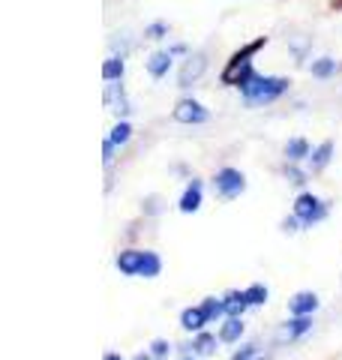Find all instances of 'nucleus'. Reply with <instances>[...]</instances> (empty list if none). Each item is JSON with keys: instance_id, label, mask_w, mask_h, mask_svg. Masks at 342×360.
Wrapping results in <instances>:
<instances>
[{"instance_id": "1", "label": "nucleus", "mask_w": 342, "mask_h": 360, "mask_svg": "<svg viewBox=\"0 0 342 360\" xmlns=\"http://www.w3.org/2000/svg\"><path fill=\"white\" fill-rule=\"evenodd\" d=\"M289 87H291V82L285 75H261V72H255L249 82H243L237 90H241V99H243L246 108H261V105L277 103L282 94H289Z\"/></svg>"}, {"instance_id": "2", "label": "nucleus", "mask_w": 342, "mask_h": 360, "mask_svg": "<svg viewBox=\"0 0 342 360\" xmlns=\"http://www.w3.org/2000/svg\"><path fill=\"white\" fill-rule=\"evenodd\" d=\"M265 45H267V39H265V37H258L255 42L243 45L241 51H234V54H232V60H228V66L222 70V84H234V87H241L243 82H249V78L255 75L253 58H255V51H258V49H265Z\"/></svg>"}, {"instance_id": "3", "label": "nucleus", "mask_w": 342, "mask_h": 360, "mask_svg": "<svg viewBox=\"0 0 342 360\" xmlns=\"http://www.w3.org/2000/svg\"><path fill=\"white\" fill-rule=\"evenodd\" d=\"M213 193L220 198H237L241 193H246V177L237 168H220L213 177Z\"/></svg>"}, {"instance_id": "4", "label": "nucleus", "mask_w": 342, "mask_h": 360, "mask_svg": "<svg viewBox=\"0 0 342 360\" xmlns=\"http://www.w3.org/2000/svg\"><path fill=\"white\" fill-rule=\"evenodd\" d=\"M294 217H298L306 229H312L315 222L327 219V205L318 195L303 193V195H298V201H294Z\"/></svg>"}, {"instance_id": "5", "label": "nucleus", "mask_w": 342, "mask_h": 360, "mask_svg": "<svg viewBox=\"0 0 342 360\" xmlns=\"http://www.w3.org/2000/svg\"><path fill=\"white\" fill-rule=\"evenodd\" d=\"M204 72H208V54H204V51L192 54V51H189L186 60L180 63V70H177V87H180V90H189Z\"/></svg>"}, {"instance_id": "6", "label": "nucleus", "mask_w": 342, "mask_h": 360, "mask_svg": "<svg viewBox=\"0 0 342 360\" xmlns=\"http://www.w3.org/2000/svg\"><path fill=\"white\" fill-rule=\"evenodd\" d=\"M175 120L177 123H186V127H201V123L210 120V111L204 108L198 99L186 96V99H180V103L175 105Z\"/></svg>"}, {"instance_id": "7", "label": "nucleus", "mask_w": 342, "mask_h": 360, "mask_svg": "<svg viewBox=\"0 0 342 360\" xmlns=\"http://www.w3.org/2000/svg\"><path fill=\"white\" fill-rule=\"evenodd\" d=\"M106 105L114 111V115H118V120H127V115H132V105H129L127 94H123L120 82H108V87H106Z\"/></svg>"}, {"instance_id": "8", "label": "nucleus", "mask_w": 342, "mask_h": 360, "mask_svg": "<svg viewBox=\"0 0 342 360\" xmlns=\"http://www.w3.org/2000/svg\"><path fill=\"white\" fill-rule=\"evenodd\" d=\"M171 66H175V54H171L168 49H159V51H153L151 58L144 60V70H147V75L151 78H165L168 72H171Z\"/></svg>"}, {"instance_id": "9", "label": "nucleus", "mask_w": 342, "mask_h": 360, "mask_svg": "<svg viewBox=\"0 0 342 360\" xmlns=\"http://www.w3.org/2000/svg\"><path fill=\"white\" fill-rule=\"evenodd\" d=\"M204 324H210V315L204 307H189L180 312V328L189 330V333H201L204 330Z\"/></svg>"}, {"instance_id": "10", "label": "nucleus", "mask_w": 342, "mask_h": 360, "mask_svg": "<svg viewBox=\"0 0 342 360\" xmlns=\"http://www.w3.org/2000/svg\"><path fill=\"white\" fill-rule=\"evenodd\" d=\"M310 330H312V315H291V321L282 324L279 336L282 340H289V342H294V340H300V336L310 333Z\"/></svg>"}, {"instance_id": "11", "label": "nucleus", "mask_w": 342, "mask_h": 360, "mask_svg": "<svg viewBox=\"0 0 342 360\" xmlns=\"http://www.w3.org/2000/svg\"><path fill=\"white\" fill-rule=\"evenodd\" d=\"M318 309V295L315 291H298L291 300H289V312L291 315H312Z\"/></svg>"}, {"instance_id": "12", "label": "nucleus", "mask_w": 342, "mask_h": 360, "mask_svg": "<svg viewBox=\"0 0 342 360\" xmlns=\"http://www.w3.org/2000/svg\"><path fill=\"white\" fill-rule=\"evenodd\" d=\"M201 189H204V184L192 177V180H189V186H186V193L180 195V205H177L180 213H196V210L201 207Z\"/></svg>"}, {"instance_id": "13", "label": "nucleus", "mask_w": 342, "mask_h": 360, "mask_svg": "<svg viewBox=\"0 0 342 360\" xmlns=\"http://www.w3.org/2000/svg\"><path fill=\"white\" fill-rule=\"evenodd\" d=\"M141 258H144V252L141 250H127V252H120L118 255V270L123 276H139V267H141Z\"/></svg>"}, {"instance_id": "14", "label": "nucleus", "mask_w": 342, "mask_h": 360, "mask_svg": "<svg viewBox=\"0 0 342 360\" xmlns=\"http://www.w3.org/2000/svg\"><path fill=\"white\" fill-rule=\"evenodd\" d=\"M123 75H127V58H118V54H111V58L102 63V82H123Z\"/></svg>"}, {"instance_id": "15", "label": "nucleus", "mask_w": 342, "mask_h": 360, "mask_svg": "<svg viewBox=\"0 0 342 360\" xmlns=\"http://www.w3.org/2000/svg\"><path fill=\"white\" fill-rule=\"evenodd\" d=\"M310 153H312V148H310L306 139H289L285 141V160L289 162H303V160H310Z\"/></svg>"}, {"instance_id": "16", "label": "nucleus", "mask_w": 342, "mask_h": 360, "mask_svg": "<svg viewBox=\"0 0 342 360\" xmlns=\"http://www.w3.org/2000/svg\"><path fill=\"white\" fill-rule=\"evenodd\" d=\"M330 160H334V141H322L310 153V168H312V172H324Z\"/></svg>"}, {"instance_id": "17", "label": "nucleus", "mask_w": 342, "mask_h": 360, "mask_svg": "<svg viewBox=\"0 0 342 360\" xmlns=\"http://www.w3.org/2000/svg\"><path fill=\"white\" fill-rule=\"evenodd\" d=\"M310 72H312V78H318V82H327V78H334L339 72V63L334 58H318L310 63Z\"/></svg>"}, {"instance_id": "18", "label": "nucleus", "mask_w": 342, "mask_h": 360, "mask_svg": "<svg viewBox=\"0 0 342 360\" xmlns=\"http://www.w3.org/2000/svg\"><path fill=\"white\" fill-rule=\"evenodd\" d=\"M249 307V300L243 291H228L225 295V312H228V319H241V315L246 312Z\"/></svg>"}, {"instance_id": "19", "label": "nucleus", "mask_w": 342, "mask_h": 360, "mask_svg": "<svg viewBox=\"0 0 342 360\" xmlns=\"http://www.w3.org/2000/svg\"><path fill=\"white\" fill-rule=\"evenodd\" d=\"M159 274H163V258H159L156 252H147V250H144L141 267H139V276H144V279H156Z\"/></svg>"}, {"instance_id": "20", "label": "nucleus", "mask_w": 342, "mask_h": 360, "mask_svg": "<svg viewBox=\"0 0 342 360\" xmlns=\"http://www.w3.org/2000/svg\"><path fill=\"white\" fill-rule=\"evenodd\" d=\"M243 336V321L241 319H228L220 330V342H241Z\"/></svg>"}, {"instance_id": "21", "label": "nucleus", "mask_w": 342, "mask_h": 360, "mask_svg": "<svg viewBox=\"0 0 342 360\" xmlns=\"http://www.w3.org/2000/svg\"><path fill=\"white\" fill-rule=\"evenodd\" d=\"M111 45V54H118V58H127L129 49H132V39H129V33L123 30V33H114V37L108 39Z\"/></svg>"}, {"instance_id": "22", "label": "nucleus", "mask_w": 342, "mask_h": 360, "mask_svg": "<svg viewBox=\"0 0 342 360\" xmlns=\"http://www.w3.org/2000/svg\"><path fill=\"white\" fill-rule=\"evenodd\" d=\"M192 352H198V354H213L216 352V336H210V333H196V340H192Z\"/></svg>"}, {"instance_id": "23", "label": "nucleus", "mask_w": 342, "mask_h": 360, "mask_svg": "<svg viewBox=\"0 0 342 360\" xmlns=\"http://www.w3.org/2000/svg\"><path fill=\"white\" fill-rule=\"evenodd\" d=\"M108 139H111L114 144H118V148H120V144H127V141L132 139V127H129V120H118V123H114Z\"/></svg>"}, {"instance_id": "24", "label": "nucleus", "mask_w": 342, "mask_h": 360, "mask_svg": "<svg viewBox=\"0 0 342 360\" xmlns=\"http://www.w3.org/2000/svg\"><path fill=\"white\" fill-rule=\"evenodd\" d=\"M243 295H246V300H249V307H265V303H267V295H270V291H267V285H261V283H255V285H249V288L243 291Z\"/></svg>"}, {"instance_id": "25", "label": "nucleus", "mask_w": 342, "mask_h": 360, "mask_svg": "<svg viewBox=\"0 0 342 360\" xmlns=\"http://www.w3.org/2000/svg\"><path fill=\"white\" fill-rule=\"evenodd\" d=\"M168 21H151V25L144 27V39H151V42H163L168 37Z\"/></svg>"}, {"instance_id": "26", "label": "nucleus", "mask_w": 342, "mask_h": 360, "mask_svg": "<svg viewBox=\"0 0 342 360\" xmlns=\"http://www.w3.org/2000/svg\"><path fill=\"white\" fill-rule=\"evenodd\" d=\"M282 174H285V180H289V184H294V186H303V184H306V172H300L298 162H285Z\"/></svg>"}, {"instance_id": "27", "label": "nucleus", "mask_w": 342, "mask_h": 360, "mask_svg": "<svg viewBox=\"0 0 342 360\" xmlns=\"http://www.w3.org/2000/svg\"><path fill=\"white\" fill-rule=\"evenodd\" d=\"M201 307H204V309H208V315H210V321H213V319H222V315H228V312H225V300H216V297H208V300H204V303H201Z\"/></svg>"}, {"instance_id": "28", "label": "nucleus", "mask_w": 342, "mask_h": 360, "mask_svg": "<svg viewBox=\"0 0 342 360\" xmlns=\"http://www.w3.org/2000/svg\"><path fill=\"white\" fill-rule=\"evenodd\" d=\"M255 354H258V345H255V342H249V345L241 348V352H234L232 360H253Z\"/></svg>"}, {"instance_id": "29", "label": "nucleus", "mask_w": 342, "mask_h": 360, "mask_svg": "<svg viewBox=\"0 0 342 360\" xmlns=\"http://www.w3.org/2000/svg\"><path fill=\"white\" fill-rule=\"evenodd\" d=\"M168 352H171V345H168L165 340H153V345H151V354H153V357L165 360V357H168Z\"/></svg>"}, {"instance_id": "30", "label": "nucleus", "mask_w": 342, "mask_h": 360, "mask_svg": "<svg viewBox=\"0 0 342 360\" xmlns=\"http://www.w3.org/2000/svg\"><path fill=\"white\" fill-rule=\"evenodd\" d=\"M114 148H118V144H114L111 139L102 141V162H106V165H111V162H114Z\"/></svg>"}, {"instance_id": "31", "label": "nucleus", "mask_w": 342, "mask_h": 360, "mask_svg": "<svg viewBox=\"0 0 342 360\" xmlns=\"http://www.w3.org/2000/svg\"><path fill=\"white\" fill-rule=\"evenodd\" d=\"M298 225H303L298 217H291V219H282V231H289V234H294V231H300Z\"/></svg>"}, {"instance_id": "32", "label": "nucleus", "mask_w": 342, "mask_h": 360, "mask_svg": "<svg viewBox=\"0 0 342 360\" xmlns=\"http://www.w3.org/2000/svg\"><path fill=\"white\" fill-rule=\"evenodd\" d=\"M168 51L175 54V58H177V54H189V49H186L184 42H175V45H168Z\"/></svg>"}, {"instance_id": "33", "label": "nucleus", "mask_w": 342, "mask_h": 360, "mask_svg": "<svg viewBox=\"0 0 342 360\" xmlns=\"http://www.w3.org/2000/svg\"><path fill=\"white\" fill-rule=\"evenodd\" d=\"M102 360H123V357H120V354H106Z\"/></svg>"}, {"instance_id": "34", "label": "nucleus", "mask_w": 342, "mask_h": 360, "mask_svg": "<svg viewBox=\"0 0 342 360\" xmlns=\"http://www.w3.org/2000/svg\"><path fill=\"white\" fill-rule=\"evenodd\" d=\"M135 360H151V354H135Z\"/></svg>"}, {"instance_id": "35", "label": "nucleus", "mask_w": 342, "mask_h": 360, "mask_svg": "<svg viewBox=\"0 0 342 360\" xmlns=\"http://www.w3.org/2000/svg\"><path fill=\"white\" fill-rule=\"evenodd\" d=\"M339 72H342V63H339Z\"/></svg>"}, {"instance_id": "36", "label": "nucleus", "mask_w": 342, "mask_h": 360, "mask_svg": "<svg viewBox=\"0 0 342 360\" xmlns=\"http://www.w3.org/2000/svg\"><path fill=\"white\" fill-rule=\"evenodd\" d=\"M186 360H192V357H186Z\"/></svg>"}]
</instances>
